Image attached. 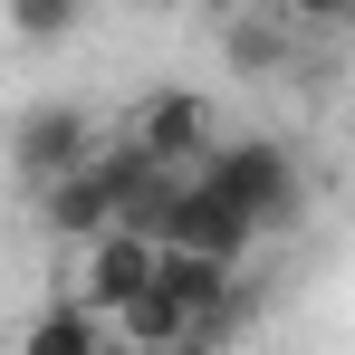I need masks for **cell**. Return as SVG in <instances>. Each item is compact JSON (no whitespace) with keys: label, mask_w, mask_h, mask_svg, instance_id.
<instances>
[{"label":"cell","mask_w":355,"mask_h":355,"mask_svg":"<svg viewBox=\"0 0 355 355\" xmlns=\"http://www.w3.org/2000/svg\"><path fill=\"white\" fill-rule=\"evenodd\" d=\"M125 154H144L154 173H211V154H221V125H211V106L192 96V87H154V96H135V116L116 125Z\"/></svg>","instance_id":"obj_1"},{"label":"cell","mask_w":355,"mask_h":355,"mask_svg":"<svg viewBox=\"0 0 355 355\" xmlns=\"http://www.w3.org/2000/svg\"><path fill=\"white\" fill-rule=\"evenodd\" d=\"M106 144H116V135L87 116L77 96H49V106H29V116L10 125V164H19V182H29V192L96 173V164H106Z\"/></svg>","instance_id":"obj_2"},{"label":"cell","mask_w":355,"mask_h":355,"mask_svg":"<svg viewBox=\"0 0 355 355\" xmlns=\"http://www.w3.org/2000/svg\"><path fill=\"white\" fill-rule=\"evenodd\" d=\"M202 182L231 192L259 231H288V221H297V192H307V182H297V154H288V144H269V135H221V154H211V173H202Z\"/></svg>","instance_id":"obj_3"},{"label":"cell","mask_w":355,"mask_h":355,"mask_svg":"<svg viewBox=\"0 0 355 355\" xmlns=\"http://www.w3.org/2000/svg\"><path fill=\"white\" fill-rule=\"evenodd\" d=\"M154 279H164V240H154V231H106V240H87V250H77V269H67L58 297H77L87 317H106V327H116L135 297H154Z\"/></svg>","instance_id":"obj_4"},{"label":"cell","mask_w":355,"mask_h":355,"mask_svg":"<svg viewBox=\"0 0 355 355\" xmlns=\"http://www.w3.org/2000/svg\"><path fill=\"white\" fill-rule=\"evenodd\" d=\"M154 240H164V250H192V259H231V269H250V250H259L269 231L240 211L231 192H211V182L192 173V182L173 192V211H164V231H154Z\"/></svg>","instance_id":"obj_5"},{"label":"cell","mask_w":355,"mask_h":355,"mask_svg":"<svg viewBox=\"0 0 355 355\" xmlns=\"http://www.w3.org/2000/svg\"><path fill=\"white\" fill-rule=\"evenodd\" d=\"M106 154H116V144H106ZM39 221H49L58 240H77V250L106 240V231H125V182H116V164H96V173H77V182H49V192H39Z\"/></svg>","instance_id":"obj_6"},{"label":"cell","mask_w":355,"mask_h":355,"mask_svg":"<svg viewBox=\"0 0 355 355\" xmlns=\"http://www.w3.org/2000/svg\"><path fill=\"white\" fill-rule=\"evenodd\" d=\"M77 19H87V0H10V29H19L29 49H58Z\"/></svg>","instance_id":"obj_7"},{"label":"cell","mask_w":355,"mask_h":355,"mask_svg":"<svg viewBox=\"0 0 355 355\" xmlns=\"http://www.w3.org/2000/svg\"><path fill=\"white\" fill-rule=\"evenodd\" d=\"M269 19H288L297 39H317V29H355V0H259Z\"/></svg>","instance_id":"obj_8"},{"label":"cell","mask_w":355,"mask_h":355,"mask_svg":"<svg viewBox=\"0 0 355 355\" xmlns=\"http://www.w3.org/2000/svg\"><path fill=\"white\" fill-rule=\"evenodd\" d=\"M211 10H231V19H240V10H259V0H211Z\"/></svg>","instance_id":"obj_9"},{"label":"cell","mask_w":355,"mask_h":355,"mask_svg":"<svg viewBox=\"0 0 355 355\" xmlns=\"http://www.w3.org/2000/svg\"><path fill=\"white\" fill-rule=\"evenodd\" d=\"M106 355H135V346H125V336H116V346H106Z\"/></svg>","instance_id":"obj_10"},{"label":"cell","mask_w":355,"mask_h":355,"mask_svg":"<svg viewBox=\"0 0 355 355\" xmlns=\"http://www.w3.org/2000/svg\"><path fill=\"white\" fill-rule=\"evenodd\" d=\"M164 10H192V0H164Z\"/></svg>","instance_id":"obj_11"}]
</instances>
